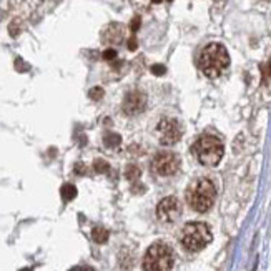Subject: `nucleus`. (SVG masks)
<instances>
[{
    "label": "nucleus",
    "instance_id": "nucleus-1",
    "mask_svg": "<svg viewBox=\"0 0 271 271\" xmlns=\"http://www.w3.org/2000/svg\"><path fill=\"white\" fill-rule=\"evenodd\" d=\"M230 55L221 43H210L200 53V68L210 78L220 77L228 68Z\"/></svg>",
    "mask_w": 271,
    "mask_h": 271
},
{
    "label": "nucleus",
    "instance_id": "nucleus-2",
    "mask_svg": "<svg viewBox=\"0 0 271 271\" xmlns=\"http://www.w3.org/2000/svg\"><path fill=\"white\" fill-rule=\"evenodd\" d=\"M216 198V188L213 182L208 178H200V180L193 182L187 192V202L195 211L198 213H205L208 211L215 203Z\"/></svg>",
    "mask_w": 271,
    "mask_h": 271
},
{
    "label": "nucleus",
    "instance_id": "nucleus-3",
    "mask_svg": "<svg viewBox=\"0 0 271 271\" xmlns=\"http://www.w3.org/2000/svg\"><path fill=\"white\" fill-rule=\"evenodd\" d=\"M173 266V250L163 241L153 243L145 253L143 269L145 271H170Z\"/></svg>",
    "mask_w": 271,
    "mask_h": 271
},
{
    "label": "nucleus",
    "instance_id": "nucleus-4",
    "mask_svg": "<svg viewBox=\"0 0 271 271\" xmlns=\"http://www.w3.org/2000/svg\"><path fill=\"white\" fill-rule=\"evenodd\" d=\"M193 151L202 165L215 166L223 158V143L216 137L203 135V137H200L197 140V143L193 146Z\"/></svg>",
    "mask_w": 271,
    "mask_h": 271
},
{
    "label": "nucleus",
    "instance_id": "nucleus-5",
    "mask_svg": "<svg viewBox=\"0 0 271 271\" xmlns=\"http://www.w3.org/2000/svg\"><path fill=\"white\" fill-rule=\"evenodd\" d=\"M211 230L208 225L200 223V221H193V223L185 225L182 231V245L187 248L188 251H200L211 241Z\"/></svg>",
    "mask_w": 271,
    "mask_h": 271
},
{
    "label": "nucleus",
    "instance_id": "nucleus-6",
    "mask_svg": "<svg viewBox=\"0 0 271 271\" xmlns=\"http://www.w3.org/2000/svg\"><path fill=\"white\" fill-rule=\"evenodd\" d=\"M180 156L173 151H160L151 160V168L158 173L160 176H171L180 170Z\"/></svg>",
    "mask_w": 271,
    "mask_h": 271
},
{
    "label": "nucleus",
    "instance_id": "nucleus-7",
    "mask_svg": "<svg viewBox=\"0 0 271 271\" xmlns=\"http://www.w3.org/2000/svg\"><path fill=\"white\" fill-rule=\"evenodd\" d=\"M156 137L160 143L163 145H175L182 138V128L176 120L173 118H163L156 125Z\"/></svg>",
    "mask_w": 271,
    "mask_h": 271
},
{
    "label": "nucleus",
    "instance_id": "nucleus-8",
    "mask_svg": "<svg viewBox=\"0 0 271 271\" xmlns=\"http://www.w3.org/2000/svg\"><path fill=\"white\" fill-rule=\"evenodd\" d=\"M156 216L163 223H173L182 216V205L176 197H166L156 207Z\"/></svg>",
    "mask_w": 271,
    "mask_h": 271
},
{
    "label": "nucleus",
    "instance_id": "nucleus-9",
    "mask_svg": "<svg viewBox=\"0 0 271 271\" xmlns=\"http://www.w3.org/2000/svg\"><path fill=\"white\" fill-rule=\"evenodd\" d=\"M145 107H146V97L138 90L130 92L125 97V100H123V112L127 115H137V113L145 110Z\"/></svg>",
    "mask_w": 271,
    "mask_h": 271
},
{
    "label": "nucleus",
    "instance_id": "nucleus-10",
    "mask_svg": "<svg viewBox=\"0 0 271 271\" xmlns=\"http://www.w3.org/2000/svg\"><path fill=\"white\" fill-rule=\"evenodd\" d=\"M105 35H112L110 39H107L105 42L108 43H118L122 40V35H123V29H122V25H118V24H113L108 27V30L105 32Z\"/></svg>",
    "mask_w": 271,
    "mask_h": 271
},
{
    "label": "nucleus",
    "instance_id": "nucleus-11",
    "mask_svg": "<svg viewBox=\"0 0 271 271\" xmlns=\"http://www.w3.org/2000/svg\"><path fill=\"white\" fill-rule=\"evenodd\" d=\"M60 195H62V198L65 200V202H70V200H73L75 197H77V188H75L73 185H70V183H67V185L62 187Z\"/></svg>",
    "mask_w": 271,
    "mask_h": 271
},
{
    "label": "nucleus",
    "instance_id": "nucleus-12",
    "mask_svg": "<svg viewBox=\"0 0 271 271\" xmlns=\"http://www.w3.org/2000/svg\"><path fill=\"white\" fill-rule=\"evenodd\" d=\"M92 238L97 241V243H105L108 240V231L105 228H102V226H97L92 231Z\"/></svg>",
    "mask_w": 271,
    "mask_h": 271
},
{
    "label": "nucleus",
    "instance_id": "nucleus-13",
    "mask_svg": "<svg viewBox=\"0 0 271 271\" xmlns=\"http://www.w3.org/2000/svg\"><path fill=\"white\" fill-rule=\"evenodd\" d=\"M140 175H142V171H140V168L138 166H135V165H128L127 166V171H125V176L128 178L130 182H137Z\"/></svg>",
    "mask_w": 271,
    "mask_h": 271
},
{
    "label": "nucleus",
    "instance_id": "nucleus-14",
    "mask_svg": "<svg viewBox=\"0 0 271 271\" xmlns=\"http://www.w3.org/2000/svg\"><path fill=\"white\" fill-rule=\"evenodd\" d=\"M118 143H120V137H118V135L108 133L105 137V145L107 146H117Z\"/></svg>",
    "mask_w": 271,
    "mask_h": 271
},
{
    "label": "nucleus",
    "instance_id": "nucleus-15",
    "mask_svg": "<svg viewBox=\"0 0 271 271\" xmlns=\"http://www.w3.org/2000/svg\"><path fill=\"white\" fill-rule=\"evenodd\" d=\"M104 57H105V60H113V58L117 57V52L113 50V48H108V50H105Z\"/></svg>",
    "mask_w": 271,
    "mask_h": 271
},
{
    "label": "nucleus",
    "instance_id": "nucleus-16",
    "mask_svg": "<svg viewBox=\"0 0 271 271\" xmlns=\"http://www.w3.org/2000/svg\"><path fill=\"white\" fill-rule=\"evenodd\" d=\"M151 72H153L155 75H163L165 73V67H163V65H153V67H151Z\"/></svg>",
    "mask_w": 271,
    "mask_h": 271
},
{
    "label": "nucleus",
    "instance_id": "nucleus-17",
    "mask_svg": "<svg viewBox=\"0 0 271 271\" xmlns=\"http://www.w3.org/2000/svg\"><path fill=\"white\" fill-rule=\"evenodd\" d=\"M95 166H97V171H107L108 170V165L105 163V161H97L95 163Z\"/></svg>",
    "mask_w": 271,
    "mask_h": 271
},
{
    "label": "nucleus",
    "instance_id": "nucleus-18",
    "mask_svg": "<svg viewBox=\"0 0 271 271\" xmlns=\"http://www.w3.org/2000/svg\"><path fill=\"white\" fill-rule=\"evenodd\" d=\"M102 95H104V90L99 88V86L90 92V97H94V99H99V97H102Z\"/></svg>",
    "mask_w": 271,
    "mask_h": 271
},
{
    "label": "nucleus",
    "instance_id": "nucleus-19",
    "mask_svg": "<svg viewBox=\"0 0 271 271\" xmlns=\"http://www.w3.org/2000/svg\"><path fill=\"white\" fill-rule=\"evenodd\" d=\"M138 27H140V17H135V19H133V22H132V32H133V35L137 34Z\"/></svg>",
    "mask_w": 271,
    "mask_h": 271
},
{
    "label": "nucleus",
    "instance_id": "nucleus-20",
    "mask_svg": "<svg viewBox=\"0 0 271 271\" xmlns=\"http://www.w3.org/2000/svg\"><path fill=\"white\" fill-rule=\"evenodd\" d=\"M128 48L130 50H135V48H137V39H135V35H132V39L128 40Z\"/></svg>",
    "mask_w": 271,
    "mask_h": 271
},
{
    "label": "nucleus",
    "instance_id": "nucleus-21",
    "mask_svg": "<svg viewBox=\"0 0 271 271\" xmlns=\"http://www.w3.org/2000/svg\"><path fill=\"white\" fill-rule=\"evenodd\" d=\"M70 271H95V269L90 268V266H77V268H73V269H70Z\"/></svg>",
    "mask_w": 271,
    "mask_h": 271
},
{
    "label": "nucleus",
    "instance_id": "nucleus-22",
    "mask_svg": "<svg viewBox=\"0 0 271 271\" xmlns=\"http://www.w3.org/2000/svg\"><path fill=\"white\" fill-rule=\"evenodd\" d=\"M268 72H269V77H271V60H269V63H268Z\"/></svg>",
    "mask_w": 271,
    "mask_h": 271
},
{
    "label": "nucleus",
    "instance_id": "nucleus-23",
    "mask_svg": "<svg viewBox=\"0 0 271 271\" xmlns=\"http://www.w3.org/2000/svg\"><path fill=\"white\" fill-rule=\"evenodd\" d=\"M151 2H155V4H160V2H161V0H151Z\"/></svg>",
    "mask_w": 271,
    "mask_h": 271
},
{
    "label": "nucleus",
    "instance_id": "nucleus-24",
    "mask_svg": "<svg viewBox=\"0 0 271 271\" xmlns=\"http://www.w3.org/2000/svg\"><path fill=\"white\" fill-rule=\"evenodd\" d=\"M20 271H32L30 268H24V269H20Z\"/></svg>",
    "mask_w": 271,
    "mask_h": 271
}]
</instances>
